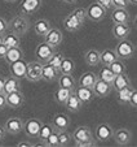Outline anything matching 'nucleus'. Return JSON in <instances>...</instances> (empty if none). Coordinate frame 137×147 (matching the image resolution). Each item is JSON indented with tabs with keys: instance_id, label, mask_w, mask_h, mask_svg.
Here are the masks:
<instances>
[{
	"instance_id": "3",
	"label": "nucleus",
	"mask_w": 137,
	"mask_h": 147,
	"mask_svg": "<svg viewBox=\"0 0 137 147\" xmlns=\"http://www.w3.org/2000/svg\"><path fill=\"white\" fill-rule=\"evenodd\" d=\"M106 9H104L100 4H97L96 1L88 5V8L85 9V17L92 22H101L102 20L106 17Z\"/></svg>"
},
{
	"instance_id": "34",
	"label": "nucleus",
	"mask_w": 137,
	"mask_h": 147,
	"mask_svg": "<svg viewBox=\"0 0 137 147\" xmlns=\"http://www.w3.org/2000/svg\"><path fill=\"white\" fill-rule=\"evenodd\" d=\"M97 74V78L101 81H104V82L109 83V85H111L112 80H114V77H115V74L112 73V70L110 69L109 67H105V65H102V68L98 70V73H96Z\"/></svg>"
},
{
	"instance_id": "27",
	"label": "nucleus",
	"mask_w": 137,
	"mask_h": 147,
	"mask_svg": "<svg viewBox=\"0 0 137 147\" xmlns=\"http://www.w3.org/2000/svg\"><path fill=\"white\" fill-rule=\"evenodd\" d=\"M84 61L89 67H97L100 64V51L96 48H89L84 53Z\"/></svg>"
},
{
	"instance_id": "31",
	"label": "nucleus",
	"mask_w": 137,
	"mask_h": 147,
	"mask_svg": "<svg viewBox=\"0 0 137 147\" xmlns=\"http://www.w3.org/2000/svg\"><path fill=\"white\" fill-rule=\"evenodd\" d=\"M3 43H5L8 47H19L21 39L17 34L12 33V31H5L3 34Z\"/></svg>"
},
{
	"instance_id": "38",
	"label": "nucleus",
	"mask_w": 137,
	"mask_h": 147,
	"mask_svg": "<svg viewBox=\"0 0 137 147\" xmlns=\"http://www.w3.org/2000/svg\"><path fill=\"white\" fill-rule=\"evenodd\" d=\"M71 142H72V136L70 131H67V129L58 131V146H70Z\"/></svg>"
},
{
	"instance_id": "14",
	"label": "nucleus",
	"mask_w": 137,
	"mask_h": 147,
	"mask_svg": "<svg viewBox=\"0 0 137 147\" xmlns=\"http://www.w3.org/2000/svg\"><path fill=\"white\" fill-rule=\"evenodd\" d=\"M44 38V42L48 43L49 46L52 47H58V46L62 43V39H63V35H62V31L57 28H51V30L48 31L45 35L43 36Z\"/></svg>"
},
{
	"instance_id": "8",
	"label": "nucleus",
	"mask_w": 137,
	"mask_h": 147,
	"mask_svg": "<svg viewBox=\"0 0 137 147\" xmlns=\"http://www.w3.org/2000/svg\"><path fill=\"white\" fill-rule=\"evenodd\" d=\"M5 99H7V107H9V108H12V109H17L23 106V103H25V95H23V92H22L21 90H17V91L7 94Z\"/></svg>"
},
{
	"instance_id": "47",
	"label": "nucleus",
	"mask_w": 137,
	"mask_h": 147,
	"mask_svg": "<svg viewBox=\"0 0 137 147\" xmlns=\"http://www.w3.org/2000/svg\"><path fill=\"white\" fill-rule=\"evenodd\" d=\"M7 107V99H5V94L0 92V111H3Z\"/></svg>"
},
{
	"instance_id": "21",
	"label": "nucleus",
	"mask_w": 137,
	"mask_h": 147,
	"mask_svg": "<svg viewBox=\"0 0 137 147\" xmlns=\"http://www.w3.org/2000/svg\"><path fill=\"white\" fill-rule=\"evenodd\" d=\"M92 90H93V92H94V96L106 98L107 95L111 92L112 89H111V85H109V83H106V82H104V81H101V80L97 78V81L93 85Z\"/></svg>"
},
{
	"instance_id": "15",
	"label": "nucleus",
	"mask_w": 137,
	"mask_h": 147,
	"mask_svg": "<svg viewBox=\"0 0 137 147\" xmlns=\"http://www.w3.org/2000/svg\"><path fill=\"white\" fill-rule=\"evenodd\" d=\"M131 31H132V29L128 24H114L111 28V35L116 40H122V39L128 38Z\"/></svg>"
},
{
	"instance_id": "46",
	"label": "nucleus",
	"mask_w": 137,
	"mask_h": 147,
	"mask_svg": "<svg viewBox=\"0 0 137 147\" xmlns=\"http://www.w3.org/2000/svg\"><path fill=\"white\" fill-rule=\"evenodd\" d=\"M8 50H9V47L5 45V43H1V45H0V59H4V57H5Z\"/></svg>"
},
{
	"instance_id": "6",
	"label": "nucleus",
	"mask_w": 137,
	"mask_h": 147,
	"mask_svg": "<svg viewBox=\"0 0 137 147\" xmlns=\"http://www.w3.org/2000/svg\"><path fill=\"white\" fill-rule=\"evenodd\" d=\"M84 24V20L79 18L74 12L68 13L67 16L63 18V28L66 29V31H70V33H74V31H78Z\"/></svg>"
},
{
	"instance_id": "54",
	"label": "nucleus",
	"mask_w": 137,
	"mask_h": 147,
	"mask_svg": "<svg viewBox=\"0 0 137 147\" xmlns=\"http://www.w3.org/2000/svg\"><path fill=\"white\" fill-rule=\"evenodd\" d=\"M1 43H3V35L0 34V45H1Z\"/></svg>"
},
{
	"instance_id": "37",
	"label": "nucleus",
	"mask_w": 137,
	"mask_h": 147,
	"mask_svg": "<svg viewBox=\"0 0 137 147\" xmlns=\"http://www.w3.org/2000/svg\"><path fill=\"white\" fill-rule=\"evenodd\" d=\"M109 68L112 70L114 74H122V73L127 72V67L123 61H122V59H116L115 61H112L111 64L109 65Z\"/></svg>"
},
{
	"instance_id": "35",
	"label": "nucleus",
	"mask_w": 137,
	"mask_h": 147,
	"mask_svg": "<svg viewBox=\"0 0 137 147\" xmlns=\"http://www.w3.org/2000/svg\"><path fill=\"white\" fill-rule=\"evenodd\" d=\"M134 90V87L132 86H127V87H124V89H120V90H118V94H116V99H118V102L120 103V104H128V102H129V98H131V94H132V91Z\"/></svg>"
},
{
	"instance_id": "17",
	"label": "nucleus",
	"mask_w": 137,
	"mask_h": 147,
	"mask_svg": "<svg viewBox=\"0 0 137 147\" xmlns=\"http://www.w3.org/2000/svg\"><path fill=\"white\" fill-rule=\"evenodd\" d=\"M72 91L76 94V96L79 98L83 104L90 103L94 98V92L90 87H84V86H80V85H76V87H75Z\"/></svg>"
},
{
	"instance_id": "1",
	"label": "nucleus",
	"mask_w": 137,
	"mask_h": 147,
	"mask_svg": "<svg viewBox=\"0 0 137 147\" xmlns=\"http://www.w3.org/2000/svg\"><path fill=\"white\" fill-rule=\"evenodd\" d=\"M30 29V21L29 17L25 14H18V16L12 17V20L8 22V30L17 34L18 36L25 35Z\"/></svg>"
},
{
	"instance_id": "50",
	"label": "nucleus",
	"mask_w": 137,
	"mask_h": 147,
	"mask_svg": "<svg viewBox=\"0 0 137 147\" xmlns=\"http://www.w3.org/2000/svg\"><path fill=\"white\" fill-rule=\"evenodd\" d=\"M4 77H0V92H3V89H4Z\"/></svg>"
},
{
	"instance_id": "13",
	"label": "nucleus",
	"mask_w": 137,
	"mask_h": 147,
	"mask_svg": "<svg viewBox=\"0 0 137 147\" xmlns=\"http://www.w3.org/2000/svg\"><path fill=\"white\" fill-rule=\"evenodd\" d=\"M71 136H72V141L78 144V143H82V142L92 138L93 134H92V130H90L89 126H87V125H80V126H78V128L72 131Z\"/></svg>"
},
{
	"instance_id": "5",
	"label": "nucleus",
	"mask_w": 137,
	"mask_h": 147,
	"mask_svg": "<svg viewBox=\"0 0 137 147\" xmlns=\"http://www.w3.org/2000/svg\"><path fill=\"white\" fill-rule=\"evenodd\" d=\"M41 63L39 61H31L27 63V67H26V76L25 78L30 82H38L41 80Z\"/></svg>"
},
{
	"instance_id": "36",
	"label": "nucleus",
	"mask_w": 137,
	"mask_h": 147,
	"mask_svg": "<svg viewBox=\"0 0 137 147\" xmlns=\"http://www.w3.org/2000/svg\"><path fill=\"white\" fill-rule=\"evenodd\" d=\"M53 131H56V130H55V128H53L52 122H48V124H41L40 130H39L38 137H36V138H38L39 141H40V143H41V142L45 141V139H47L48 137L53 133Z\"/></svg>"
},
{
	"instance_id": "52",
	"label": "nucleus",
	"mask_w": 137,
	"mask_h": 147,
	"mask_svg": "<svg viewBox=\"0 0 137 147\" xmlns=\"http://www.w3.org/2000/svg\"><path fill=\"white\" fill-rule=\"evenodd\" d=\"M129 4H132V5H136L137 4V0H128Z\"/></svg>"
},
{
	"instance_id": "40",
	"label": "nucleus",
	"mask_w": 137,
	"mask_h": 147,
	"mask_svg": "<svg viewBox=\"0 0 137 147\" xmlns=\"http://www.w3.org/2000/svg\"><path fill=\"white\" fill-rule=\"evenodd\" d=\"M43 146L47 147H58V131H53L44 142H41Z\"/></svg>"
},
{
	"instance_id": "12",
	"label": "nucleus",
	"mask_w": 137,
	"mask_h": 147,
	"mask_svg": "<svg viewBox=\"0 0 137 147\" xmlns=\"http://www.w3.org/2000/svg\"><path fill=\"white\" fill-rule=\"evenodd\" d=\"M112 138L118 146H127V144L131 143L132 141V131L129 129L126 128H120L114 130L112 133Z\"/></svg>"
},
{
	"instance_id": "7",
	"label": "nucleus",
	"mask_w": 137,
	"mask_h": 147,
	"mask_svg": "<svg viewBox=\"0 0 137 147\" xmlns=\"http://www.w3.org/2000/svg\"><path fill=\"white\" fill-rule=\"evenodd\" d=\"M41 124H43V122L39 119H36V117L29 119L27 121L23 122V131H25V134L29 138H36L39 130H40Z\"/></svg>"
},
{
	"instance_id": "2",
	"label": "nucleus",
	"mask_w": 137,
	"mask_h": 147,
	"mask_svg": "<svg viewBox=\"0 0 137 147\" xmlns=\"http://www.w3.org/2000/svg\"><path fill=\"white\" fill-rule=\"evenodd\" d=\"M118 59L122 60H127V59H132L136 53V47H134L133 42L128 40V39H122L118 40V45L114 48Z\"/></svg>"
},
{
	"instance_id": "20",
	"label": "nucleus",
	"mask_w": 137,
	"mask_h": 147,
	"mask_svg": "<svg viewBox=\"0 0 137 147\" xmlns=\"http://www.w3.org/2000/svg\"><path fill=\"white\" fill-rule=\"evenodd\" d=\"M52 125L56 131H62L66 130L70 125V117L66 113H57L53 116L52 119Z\"/></svg>"
},
{
	"instance_id": "26",
	"label": "nucleus",
	"mask_w": 137,
	"mask_h": 147,
	"mask_svg": "<svg viewBox=\"0 0 137 147\" xmlns=\"http://www.w3.org/2000/svg\"><path fill=\"white\" fill-rule=\"evenodd\" d=\"M57 83L60 87H65L71 91L76 87V81L72 77V74H60L57 78Z\"/></svg>"
},
{
	"instance_id": "30",
	"label": "nucleus",
	"mask_w": 137,
	"mask_h": 147,
	"mask_svg": "<svg viewBox=\"0 0 137 147\" xmlns=\"http://www.w3.org/2000/svg\"><path fill=\"white\" fill-rule=\"evenodd\" d=\"M51 28H52V25H51V22L48 21L47 18H39V20H36V22H35V33L38 34L39 36H44L45 34L48 33V31L51 30Z\"/></svg>"
},
{
	"instance_id": "33",
	"label": "nucleus",
	"mask_w": 137,
	"mask_h": 147,
	"mask_svg": "<svg viewBox=\"0 0 137 147\" xmlns=\"http://www.w3.org/2000/svg\"><path fill=\"white\" fill-rule=\"evenodd\" d=\"M70 94H71V90L58 86L57 90L55 91V102L57 103V104L65 106V103H66V100H67V98Z\"/></svg>"
},
{
	"instance_id": "22",
	"label": "nucleus",
	"mask_w": 137,
	"mask_h": 147,
	"mask_svg": "<svg viewBox=\"0 0 137 147\" xmlns=\"http://www.w3.org/2000/svg\"><path fill=\"white\" fill-rule=\"evenodd\" d=\"M127 86H131V78L127 73H122V74H115L114 80L111 82V89H114L115 91L120 89H124Z\"/></svg>"
},
{
	"instance_id": "25",
	"label": "nucleus",
	"mask_w": 137,
	"mask_h": 147,
	"mask_svg": "<svg viewBox=\"0 0 137 147\" xmlns=\"http://www.w3.org/2000/svg\"><path fill=\"white\" fill-rule=\"evenodd\" d=\"M116 59H118V56L112 48H105L104 51H100V64L105 65V67H109Z\"/></svg>"
},
{
	"instance_id": "43",
	"label": "nucleus",
	"mask_w": 137,
	"mask_h": 147,
	"mask_svg": "<svg viewBox=\"0 0 137 147\" xmlns=\"http://www.w3.org/2000/svg\"><path fill=\"white\" fill-rule=\"evenodd\" d=\"M96 3L100 4V5H101L104 9H106V11H110V9H112L111 0H96Z\"/></svg>"
},
{
	"instance_id": "4",
	"label": "nucleus",
	"mask_w": 137,
	"mask_h": 147,
	"mask_svg": "<svg viewBox=\"0 0 137 147\" xmlns=\"http://www.w3.org/2000/svg\"><path fill=\"white\" fill-rule=\"evenodd\" d=\"M55 52H56L55 47L49 46L48 43H45V42H41L35 48V59H36V61L44 64V63H47V61L49 60L51 56Z\"/></svg>"
},
{
	"instance_id": "29",
	"label": "nucleus",
	"mask_w": 137,
	"mask_h": 147,
	"mask_svg": "<svg viewBox=\"0 0 137 147\" xmlns=\"http://www.w3.org/2000/svg\"><path fill=\"white\" fill-rule=\"evenodd\" d=\"M97 81V74L94 72H87L84 74L80 76L79 81H78V85L80 86H84V87H93V85L96 83Z\"/></svg>"
},
{
	"instance_id": "51",
	"label": "nucleus",
	"mask_w": 137,
	"mask_h": 147,
	"mask_svg": "<svg viewBox=\"0 0 137 147\" xmlns=\"http://www.w3.org/2000/svg\"><path fill=\"white\" fill-rule=\"evenodd\" d=\"M62 1H65V3H67V4H75L78 0H62Z\"/></svg>"
},
{
	"instance_id": "53",
	"label": "nucleus",
	"mask_w": 137,
	"mask_h": 147,
	"mask_svg": "<svg viewBox=\"0 0 137 147\" xmlns=\"http://www.w3.org/2000/svg\"><path fill=\"white\" fill-rule=\"evenodd\" d=\"M7 3H14V1H17V0H5Z\"/></svg>"
},
{
	"instance_id": "45",
	"label": "nucleus",
	"mask_w": 137,
	"mask_h": 147,
	"mask_svg": "<svg viewBox=\"0 0 137 147\" xmlns=\"http://www.w3.org/2000/svg\"><path fill=\"white\" fill-rule=\"evenodd\" d=\"M128 104H129L131 107H133V108H136V106H137V91H136V89H134L133 91H132Z\"/></svg>"
},
{
	"instance_id": "19",
	"label": "nucleus",
	"mask_w": 137,
	"mask_h": 147,
	"mask_svg": "<svg viewBox=\"0 0 137 147\" xmlns=\"http://www.w3.org/2000/svg\"><path fill=\"white\" fill-rule=\"evenodd\" d=\"M110 17H111L112 24H128L131 21V13L127 9L122 8H112Z\"/></svg>"
},
{
	"instance_id": "24",
	"label": "nucleus",
	"mask_w": 137,
	"mask_h": 147,
	"mask_svg": "<svg viewBox=\"0 0 137 147\" xmlns=\"http://www.w3.org/2000/svg\"><path fill=\"white\" fill-rule=\"evenodd\" d=\"M17 90H21V82H19L18 78L13 77V76H9L4 80V89L3 92L4 94H9V92L17 91Z\"/></svg>"
},
{
	"instance_id": "44",
	"label": "nucleus",
	"mask_w": 137,
	"mask_h": 147,
	"mask_svg": "<svg viewBox=\"0 0 137 147\" xmlns=\"http://www.w3.org/2000/svg\"><path fill=\"white\" fill-rule=\"evenodd\" d=\"M5 31H8V21L4 17H0V34L3 35Z\"/></svg>"
},
{
	"instance_id": "42",
	"label": "nucleus",
	"mask_w": 137,
	"mask_h": 147,
	"mask_svg": "<svg viewBox=\"0 0 137 147\" xmlns=\"http://www.w3.org/2000/svg\"><path fill=\"white\" fill-rule=\"evenodd\" d=\"M97 144V141L92 137V138H89V139H87V141H84V142H82V143H78L76 146L78 147H93V146H96Z\"/></svg>"
},
{
	"instance_id": "41",
	"label": "nucleus",
	"mask_w": 137,
	"mask_h": 147,
	"mask_svg": "<svg viewBox=\"0 0 137 147\" xmlns=\"http://www.w3.org/2000/svg\"><path fill=\"white\" fill-rule=\"evenodd\" d=\"M112 3V8H122V9H127L129 5L128 0H111Z\"/></svg>"
},
{
	"instance_id": "28",
	"label": "nucleus",
	"mask_w": 137,
	"mask_h": 147,
	"mask_svg": "<svg viewBox=\"0 0 137 147\" xmlns=\"http://www.w3.org/2000/svg\"><path fill=\"white\" fill-rule=\"evenodd\" d=\"M21 59H23V51H22L21 47H9L4 60H5L8 64H12V63L18 61V60H21Z\"/></svg>"
},
{
	"instance_id": "11",
	"label": "nucleus",
	"mask_w": 137,
	"mask_h": 147,
	"mask_svg": "<svg viewBox=\"0 0 137 147\" xmlns=\"http://www.w3.org/2000/svg\"><path fill=\"white\" fill-rule=\"evenodd\" d=\"M4 129L11 136H17L21 131H23V121L19 117H11V119H8L5 121Z\"/></svg>"
},
{
	"instance_id": "39",
	"label": "nucleus",
	"mask_w": 137,
	"mask_h": 147,
	"mask_svg": "<svg viewBox=\"0 0 137 147\" xmlns=\"http://www.w3.org/2000/svg\"><path fill=\"white\" fill-rule=\"evenodd\" d=\"M63 53H61V52H55L52 56H51V59L47 61L49 65H52L53 68H56V69H60V65H61V63H62V60H63ZM60 72V70H58Z\"/></svg>"
},
{
	"instance_id": "23",
	"label": "nucleus",
	"mask_w": 137,
	"mask_h": 147,
	"mask_svg": "<svg viewBox=\"0 0 137 147\" xmlns=\"http://www.w3.org/2000/svg\"><path fill=\"white\" fill-rule=\"evenodd\" d=\"M83 106H84V104L80 102V99L76 96V94H75L74 91H71V94L68 95L67 100H66V103H65V107L70 112H79Z\"/></svg>"
},
{
	"instance_id": "32",
	"label": "nucleus",
	"mask_w": 137,
	"mask_h": 147,
	"mask_svg": "<svg viewBox=\"0 0 137 147\" xmlns=\"http://www.w3.org/2000/svg\"><path fill=\"white\" fill-rule=\"evenodd\" d=\"M60 74H72L75 70V63L70 57H63L62 63L60 65Z\"/></svg>"
},
{
	"instance_id": "9",
	"label": "nucleus",
	"mask_w": 137,
	"mask_h": 147,
	"mask_svg": "<svg viewBox=\"0 0 137 147\" xmlns=\"http://www.w3.org/2000/svg\"><path fill=\"white\" fill-rule=\"evenodd\" d=\"M112 133H114V129L110 124H106V122H102V124L97 125L96 130H94V134H96V139L100 142H106L110 141L112 138Z\"/></svg>"
},
{
	"instance_id": "18",
	"label": "nucleus",
	"mask_w": 137,
	"mask_h": 147,
	"mask_svg": "<svg viewBox=\"0 0 137 147\" xmlns=\"http://www.w3.org/2000/svg\"><path fill=\"white\" fill-rule=\"evenodd\" d=\"M60 72H58L56 68H53L52 65H49L48 63H44L41 65V80L45 81V82H55L57 81Z\"/></svg>"
},
{
	"instance_id": "10",
	"label": "nucleus",
	"mask_w": 137,
	"mask_h": 147,
	"mask_svg": "<svg viewBox=\"0 0 137 147\" xmlns=\"http://www.w3.org/2000/svg\"><path fill=\"white\" fill-rule=\"evenodd\" d=\"M41 3H43V0H22L21 4H19L21 14H25V16L34 14L40 9Z\"/></svg>"
},
{
	"instance_id": "49",
	"label": "nucleus",
	"mask_w": 137,
	"mask_h": 147,
	"mask_svg": "<svg viewBox=\"0 0 137 147\" xmlns=\"http://www.w3.org/2000/svg\"><path fill=\"white\" fill-rule=\"evenodd\" d=\"M5 137H7L5 129H4V126H1V125H0V142H3L4 139H5Z\"/></svg>"
},
{
	"instance_id": "16",
	"label": "nucleus",
	"mask_w": 137,
	"mask_h": 147,
	"mask_svg": "<svg viewBox=\"0 0 137 147\" xmlns=\"http://www.w3.org/2000/svg\"><path fill=\"white\" fill-rule=\"evenodd\" d=\"M26 67H27V61H25L23 59L18 61H14L12 64H9V72H11V76L18 78H25L26 76Z\"/></svg>"
},
{
	"instance_id": "48",
	"label": "nucleus",
	"mask_w": 137,
	"mask_h": 147,
	"mask_svg": "<svg viewBox=\"0 0 137 147\" xmlns=\"http://www.w3.org/2000/svg\"><path fill=\"white\" fill-rule=\"evenodd\" d=\"M31 146H35V144L31 143V142H27V141H22V142L17 143V147H31Z\"/></svg>"
}]
</instances>
